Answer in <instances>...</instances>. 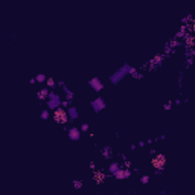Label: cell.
<instances>
[{"label":"cell","instance_id":"5bb4252c","mask_svg":"<svg viewBox=\"0 0 195 195\" xmlns=\"http://www.w3.org/2000/svg\"><path fill=\"white\" fill-rule=\"evenodd\" d=\"M83 186H84L83 180H73V189H81Z\"/></svg>","mask_w":195,"mask_h":195},{"label":"cell","instance_id":"4fadbf2b","mask_svg":"<svg viewBox=\"0 0 195 195\" xmlns=\"http://www.w3.org/2000/svg\"><path fill=\"white\" fill-rule=\"evenodd\" d=\"M101 152H102V155H104V159H110V157H111V148H110V146H105Z\"/></svg>","mask_w":195,"mask_h":195},{"label":"cell","instance_id":"e0dca14e","mask_svg":"<svg viewBox=\"0 0 195 195\" xmlns=\"http://www.w3.org/2000/svg\"><path fill=\"white\" fill-rule=\"evenodd\" d=\"M61 107H64V108H69L70 107V101L69 99H61V104H60Z\"/></svg>","mask_w":195,"mask_h":195},{"label":"cell","instance_id":"44dd1931","mask_svg":"<svg viewBox=\"0 0 195 195\" xmlns=\"http://www.w3.org/2000/svg\"><path fill=\"white\" fill-rule=\"evenodd\" d=\"M89 166H90V169H92V171H93V169H96V163H95V162H90V163H89Z\"/></svg>","mask_w":195,"mask_h":195},{"label":"cell","instance_id":"5b68a950","mask_svg":"<svg viewBox=\"0 0 195 195\" xmlns=\"http://www.w3.org/2000/svg\"><path fill=\"white\" fill-rule=\"evenodd\" d=\"M67 133H69V139H70V140H75V142L80 140V139H81V134H83L81 130L76 128V127H70V128L67 130Z\"/></svg>","mask_w":195,"mask_h":195},{"label":"cell","instance_id":"d6986e66","mask_svg":"<svg viewBox=\"0 0 195 195\" xmlns=\"http://www.w3.org/2000/svg\"><path fill=\"white\" fill-rule=\"evenodd\" d=\"M148 181H149V175H142V177H140V183H142V184H146Z\"/></svg>","mask_w":195,"mask_h":195},{"label":"cell","instance_id":"9a60e30c","mask_svg":"<svg viewBox=\"0 0 195 195\" xmlns=\"http://www.w3.org/2000/svg\"><path fill=\"white\" fill-rule=\"evenodd\" d=\"M119 166H121V163H118V162H113V163L110 165V168H108V171H110V174H113V172H114L116 169H118Z\"/></svg>","mask_w":195,"mask_h":195},{"label":"cell","instance_id":"7a4b0ae2","mask_svg":"<svg viewBox=\"0 0 195 195\" xmlns=\"http://www.w3.org/2000/svg\"><path fill=\"white\" fill-rule=\"evenodd\" d=\"M52 119L57 122V124H60V125H66V124H69L70 122V119H69V113H67V108H64V107H57V108H54L52 110Z\"/></svg>","mask_w":195,"mask_h":195},{"label":"cell","instance_id":"6da1fadb","mask_svg":"<svg viewBox=\"0 0 195 195\" xmlns=\"http://www.w3.org/2000/svg\"><path fill=\"white\" fill-rule=\"evenodd\" d=\"M166 163H168V159H166V155H165L163 152H155V154H152V157H151V160H149V165H151V168L154 169L155 174L165 171Z\"/></svg>","mask_w":195,"mask_h":195},{"label":"cell","instance_id":"ac0fdd59","mask_svg":"<svg viewBox=\"0 0 195 195\" xmlns=\"http://www.w3.org/2000/svg\"><path fill=\"white\" fill-rule=\"evenodd\" d=\"M80 130H81V133H87V131L90 130V127H89V124H83V125L80 127Z\"/></svg>","mask_w":195,"mask_h":195},{"label":"cell","instance_id":"2e32d148","mask_svg":"<svg viewBox=\"0 0 195 195\" xmlns=\"http://www.w3.org/2000/svg\"><path fill=\"white\" fill-rule=\"evenodd\" d=\"M49 116H50V113H49V110H43L41 111V119H49Z\"/></svg>","mask_w":195,"mask_h":195},{"label":"cell","instance_id":"277c9868","mask_svg":"<svg viewBox=\"0 0 195 195\" xmlns=\"http://www.w3.org/2000/svg\"><path fill=\"white\" fill-rule=\"evenodd\" d=\"M92 178H93V181H95L96 184H102V183H105V180L108 178V174H107L105 171H101V169H93Z\"/></svg>","mask_w":195,"mask_h":195},{"label":"cell","instance_id":"ffe728a7","mask_svg":"<svg viewBox=\"0 0 195 195\" xmlns=\"http://www.w3.org/2000/svg\"><path fill=\"white\" fill-rule=\"evenodd\" d=\"M165 110H169V108H172V101H168L166 104H165V107H163Z\"/></svg>","mask_w":195,"mask_h":195},{"label":"cell","instance_id":"8fae6325","mask_svg":"<svg viewBox=\"0 0 195 195\" xmlns=\"http://www.w3.org/2000/svg\"><path fill=\"white\" fill-rule=\"evenodd\" d=\"M44 84H46V87H47L49 90H54V89L57 87V81H55V78H52V76H47V78H46Z\"/></svg>","mask_w":195,"mask_h":195},{"label":"cell","instance_id":"52a82bcc","mask_svg":"<svg viewBox=\"0 0 195 195\" xmlns=\"http://www.w3.org/2000/svg\"><path fill=\"white\" fill-rule=\"evenodd\" d=\"M92 107H93L95 111H101V110L105 108V102H104L102 98H98V99H95V101L92 102Z\"/></svg>","mask_w":195,"mask_h":195},{"label":"cell","instance_id":"9c48e42d","mask_svg":"<svg viewBox=\"0 0 195 195\" xmlns=\"http://www.w3.org/2000/svg\"><path fill=\"white\" fill-rule=\"evenodd\" d=\"M163 61V54H157V55H154L152 60L149 61V66H160Z\"/></svg>","mask_w":195,"mask_h":195},{"label":"cell","instance_id":"ba28073f","mask_svg":"<svg viewBox=\"0 0 195 195\" xmlns=\"http://www.w3.org/2000/svg\"><path fill=\"white\" fill-rule=\"evenodd\" d=\"M49 92H50V90H49L47 87H41L40 90L37 92V98L40 99V101H44V99L49 98Z\"/></svg>","mask_w":195,"mask_h":195},{"label":"cell","instance_id":"7c38bea8","mask_svg":"<svg viewBox=\"0 0 195 195\" xmlns=\"http://www.w3.org/2000/svg\"><path fill=\"white\" fill-rule=\"evenodd\" d=\"M46 78H47V76H46L44 73H38V75L35 76V81H37L38 84H44V81H46Z\"/></svg>","mask_w":195,"mask_h":195},{"label":"cell","instance_id":"30bf717a","mask_svg":"<svg viewBox=\"0 0 195 195\" xmlns=\"http://www.w3.org/2000/svg\"><path fill=\"white\" fill-rule=\"evenodd\" d=\"M67 113H69V119H70V121H76L78 116H80V114H78V110H76L75 107H72V105L67 108Z\"/></svg>","mask_w":195,"mask_h":195},{"label":"cell","instance_id":"8992f818","mask_svg":"<svg viewBox=\"0 0 195 195\" xmlns=\"http://www.w3.org/2000/svg\"><path fill=\"white\" fill-rule=\"evenodd\" d=\"M89 86H90L95 92H101V90L104 89V84H102V81L99 80V78H92V80L89 81Z\"/></svg>","mask_w":195,"mask_h":195},{"label":"cell","instance_id":"3957f363","mask_svg":"<svg viewBox=\"0 0 195 195\" xmlns=\"http://www.w3.org/2000/svg\"><path fill=\"white\" fill-rule=\"evenodd\" d=\"M116 180H127V178H130L131 175H133V171L131 169H128V168H124L122 165L116 169L113 174H111Z\"/></svg>","mask_w":195,"mask_h":195}]
</instances>
